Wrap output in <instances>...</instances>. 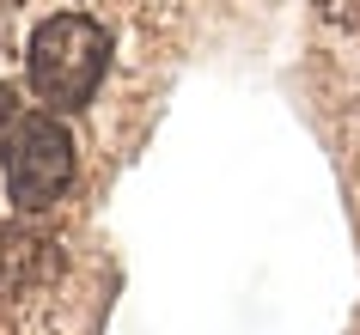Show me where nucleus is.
<instances>
[{
    "instance_id": "1",
    "label": "nucleus",
    "mask_w": 360,
    "mask_h": 335,
    "mask_svg": "<svg viewBox=\"0 0 360 335\" xmlns=\"http://www.w3.org/2000/svg\"><path fill=\"white\" fill-rule=\"evenodd\" d=\"M104 61H110V37L86 13H56L31 31V86L49 104H86L104 79Z\"/></svg>"
},
{
    "instance_id": "2",
    "label": "nucleus",
    "mask_w": 360,
    "mask_h": 335,
    "mask_svg": "<svg viewBox=\"0 0 360 335\" xmlns=\"http://www.w3.org/2000/svg\"><path fill=\"white\" fill-rule=\"evenodd\" d=\"M74 177V140L56 116H25L6 134V189L25 214H43Z\"/></svg>"
},
{
    "instance_id": "3",
    "label": "nucleus",
    "mask_w": 360,
    "mask_h": 335,
    "mask_svg": "<svg viewBox=\"0 0 360 335\" xmlns=\"http://www.w3.org/2000/svg\"><path fill=\"white\" fill-rule=\"evenodd\" d=\"M311 6H318L323 19H336V25H354V31H360V0H311Z\"/></svg>"
},
{
    "instance_id": "4",
    "label": "nucleus",
    "mask_w": 360,
    "mask_h": 335,
    "mask_svg": "<svg viewBox=\"0 0 360 335\" xmlns=\"http://www.w3.org/2000/svg\"><path fill=\"white\" fill-rule=\"evenodd\" d=\"M13 122V92H0V129Z\"/></svg>"
},
{
    "instance_id": "5",
    "label": "nucleus",
    "mask_w": 360,
    "mask_h": 335,
    "mask_svg": "<svg viewBox=\"0 0 360 335\" xmlns=\"http://www.w3.org/2000/svg\"><path fill=\"white\" fill-rule=\"evenodd\" d=\"M0 6H6V0H0Z\"/></svg>"
}]
</instances>
